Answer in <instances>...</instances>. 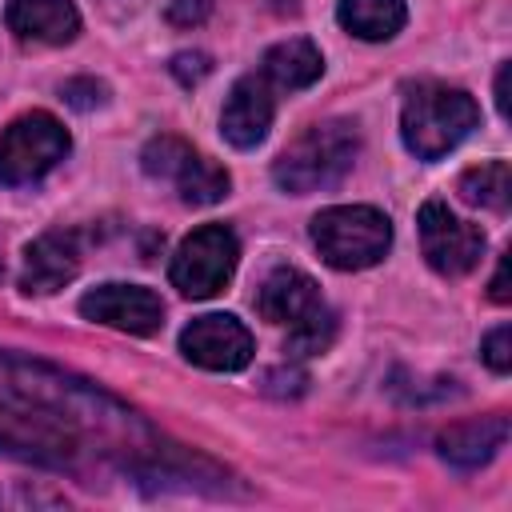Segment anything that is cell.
I'll return each mask as SVG.
<instances>
[{
  "label": "cell",
  "mask_w": 512,
  "mask_h": 512,
  "mask_svg": "<svg viewBox=\"0 0 512 512\" xmlns=\"http://www.w3.org/2000/svg\"><path fill=\"white\" fill-rule=\"evenodd\" d=\"M144 424L100 388L48 364L0 356V452L56 472H84L96 456L136 452Z\"/></svg>",
  "instance_id": "1"
},
{
  "label": "cell",
  "mask_w": 512,
  "mask_h": 512,
  "mask_svg": "<svg viewBox=\"0 0 512 512\" xmlns=\"http://www.w3.org/2000/svg\"><path fill=\"white\" fill-rule=\"evenodd\" d=\"M356 152H360L356 120H320V124H308L276 156L272 180L292 196L324 192L348 176V168L356 164Z\"/></svg>",
  "instance_id": "2"
},
{
  "label": "cell",
  "mask_w": 512,
  "mask_h": 512,
  "mask_svg": "<svg viewBox=\"0 0 512 512\" xmlns=\"http://www.w3.org/2000/svg\"><path fill=\"white\" fill-rule=\"evenodd\" d=\"M476 124H480V108L464 88L424 80V84L408 88V96H404L400 136H404V148L416 160L448 156Z\"/></svg>",
  "instance_id": "3"
},
{
  "label": "cell",
  "mask_w": 512,
  "mask_h": 512,
  "mask_svg": "<svg viewBox=\"0 0 512 512\" xmlns=\"http://www.w3.org/2000/svg\"><path fill=\"white\" fill-rule=\"evenodd\" d=\"M312 244L324 264L340 272H360L384 260L392 244V224L380 208L368 204H336L312 216Z\"/></svg>",
  "instance_id": "4"
},
{
  "label": "cell",
  "mask_w": 512,
  "mask_h": 512,
  "mask_svg": "<svg viewBox=\"0 0 512 512\" xmlns=\"http://www.w3.org/2000/svg\"><path fill=\"white\" fill-rule=\"evenodd\" d=\"M68 156V132L52 112H28L0 136V184L20 188L48 176Z\"/></svg>",
  "instance_id": "5"
},
{
  "label": "cell",
  "mask_w": 512,
  "mask_h": 512,
  "mask_svg": "<svg viewBox=\"0 0 512 512\" xmlns=\"http://www.w3.org/2000/svg\"><path fill=\"white\" fill-rule=\"evenodd\" d=\"M236 260H240L236 232L228 224H204L192 236H184V244L172 256L168 276H172V288H180V296L208 300L232 280Z\"/></svg>",
  "instance_id": "6"
},
{
  "label": "cell",
  "mask_w": 512,
  "mask_h": 512,
  "mask_svg": "<svg viewBox=\"0 0 512 512\" xmlns=\"http://www.w3.org/2000/svg\"><path fill=\"white\" fill-rule=\"evenodd\" d=\"M140 164L152 180H164L176 188V196L192 208L216 204L228 196V172L212 160H204L200 152H192V144H184L180 136H156L148 140V148L140 152Z\"/></svg>",
  "instance_id": "7"
},
{
  "label": "cell",
  "mask_w": 512,
  "mask_h": 512,
  "mask_svg": "<svg viewBox=\"0 0 512 512\" xmlns=\"http://www.w3.org/2000/svg\"><path fill=\"white\" fill-rule=\"evenodd\" d=\"M416 224H420V248H424V260L432 264V272L456 280L480 264L484 232L476 224L452 216V208L444 200H424Z\"/></svg>",
  "instance_id": "8"
},
{
  "label": "cell",
  "mask_w": 512,
  "mask_h": 512,
  "mask_svg": "<svg viewBox=\"0 0 512 512\" xmlns=\"http://www.w3.org/2000/svg\"><path fill=\"white\" fill-rule=\"evenodd\" d=\"M180 352L208 372H240L252 360V332L228 312H208L180 332Z\"/></svg>",
  "instance_id": "9"
},
{
  "label": "cell",
  "mask_w": 512,
  "mask_h": 512,
  "mask_svg": "<svg viewBox=\"0 0 512 512\" xmlns=\"http://www.w3.org/2000/svg\"><path fill=\"white\" fill-rule=\"evenodd\" d=\"M80 312L96 324L132 332V336H152L164 324V304L152 288L140 284H100L80 296Z\"/></svg>",
  "instance_id": "10"
},
{
  "label": "cell",
  "mask_w": 512,
  "mask_h": 512,
  "mask_svg": "<svg viewBox=\"0 0 512 512\" xmlns=\"http://www.w3.org/2000/svg\"><path fill=\"white\" fill-rule=\"evenodd\" d=\"M272 116H276V96H272L268 80L260 72H252L232 84L224 112H220V132L232 148H256L268 136Z\"/></svg>",
  "instance_id": "11"
},
{
  "label": "cell",
  "mask_w": 512,
  "mask_h": 512,
  "mask_svg": "<svg viewBox=\"0 0 512 512\" xmlns=\"http://www.w3.org/2000/svg\"><path fill=\"white\" fill-rule=\"evenodd\" d=\"M76 272H80V240H76V232L52 228V232L36 236V240L24 248L20 288H24L28 296H48V292L64 288Z\"/></svg>",
  "instance_id": "12"
},
{
  "label": "cell",
  "mask_w": 512,
  "mask_h": 512,
  "mask_svg": "<svg viewBox=\"0 0 512 512\" xmlns=\"http://www.w3.org/2000/svg\"><path fill=\"white\" fill-rule=\"evenodd\" d=\"M504 440H508V416L492 412V416H472V420L448 424L436 436V448L452 468L472 472V468H484L504 448Z\"/></svg>",
  "instance_id": "13"
},
{
  "label": "cell",
  "mask_w": 512,
  "mask_h": 512,
  "mask_svg": "<svg viewBox=\"0 0 512 512\" xmlns=\"http://www.w3.org/2000/svg\"><path fill=\"white\" fill-rule=\"evenodd\" d=\"M324 300H320V288L308 272L300 268H276L264 276L260 292H256V312L268 320V324H284L292 328L296 320H304L308 312H316Z\"/></svg>",
  "instance_id": "14"
},
{
  "label": "cell",
  "mask_w": 512,
  "mask_h": 512,
  "mask_svg": "<svg viewBox=\"0 0 512 512\" xmlns=\"http://www.w3.org/2000/svg\"><path fill=\"white\" fill-rule=\"evenodd\" d=\"M4 20L24 44H68L80 32V12L72 0H12Z\"/></svg>",
  "instance_id": "15"
},
{
  "label": "cell",
  "mask_w": 512,
  "mask_h": 512,
  "mask_svg": "<svg viewBox=\"0 0 512 512\" xmlns=\"http://www.w3.org/2000/svg\"><path fill=\"white\" fill-rule=\"evenodd\" d=\"M320 72H324V56L304 36L272 44L264 52V64H260V76L268 84H280V88H308V84L320 80Z\"/></svg>",
  "instance_id": "16"
},
{
  "label": "cell",
  "mask_w": 512,
  "mask_h": 512,
  "mask_svg": "<svg viewBox=\"0 0 512 512\" xmlns=\"http://www.w3.org/2000/svg\"><path fill=\"white\" fill-rule=\"evenodd\" d=\"M336 20L344 32L360 40H392L404 28L408 8L404 0H340Z\"/></svg>",
  "instance_id": "17"
},
{
  "label": "cell",
  "mask_w": 512,
  "mask_h": 512,
  "mask_svg": "<svg viewBox=\"0 0 512 512\" xmlns=\"http://www.w3.org/2000/svg\"><path fill=\"white\" fill-rule=\"evenodd\" d=\"M460 196L488 212H508L512 204V168L508 160H484L460 176Z\"/></svg>",
  "instance_id": "18"
},
{
  "label": "cell",
  "mask_w": 512,
  "mask_h": 512,
  "mask_svg": "<svg viewBox=\"0 0 512 512\" xmlns=\"http://www.w3.org/2000/svg\"><path fill=\"white\" fill-rule=\"evenodd\" d=\"M336 340V312L328 304H320L316 312H308L304 320H296L288 328V356L300 360V356H316V352H328V344Z\"/></svg>",
  "instance_id": "19"
},
{
  "label": "cell",
  "mask_w": 512,
  "mask_h": 512,
  "mask_svg": "<svg viewBox=\"0 0 512 512\" xmlns=\"http://www.w3.org/2000/svg\"><path fill=\"white\" fill-rule=\"evenodd\" d=\"M60 96H64V104L88 112V108H100V104L108 100V88H104L100 80H92V76H76V80H64Z\"/></svg>",
  "instance_id": "20"
},
{
  "label": "cell",
  "mask_w": 512,
  "mask_h": 512,
  "mask_svg": "<svg viewBox=\"0 0 512 512\" xmlns=\"http://www.w3.org/2000/svg\"><path fill=\"white\" fill-rule=\"evenodd\" d=\"M480 356H484V364H488L492 372H508V368H512V328H508V324L492 328V332L484 336V344H480Z\"/></svg>",
  "instance_id": "21"
},
{
  "label": "cell",
  "mask_w": 512,
  "mask_h": 512,
  "mask_svg": "<svg viewBox=\"0 0 512 512\" xmlns=\"http://www.w3.org/2000/svg\"><path fill=\"white\" fill-rule=\"evenodd\" d=\"M168 72H172L184 88H192V84H200V80L212 72V60H208L204 52H176L172 64H168Z\"/></svg>",
  "instance_id": "22"
},
{
  "label": "cell",
  "mask_w": 512,
  "mask_h": 512,
  "mask_svg": "<svg viewBox=\"0 0 512 512\" xmlns=\"http://www.w3.org/2000/svg\"><path fill=\"white\" fill-rule=\"evenodd\" d=\"M208 12H212V4H208V0H172V4H168V20H172L176 28L204 24V20H208Z\"/></svg>",
  "instance_id": "23"
},
{
  "label": "cell",
  "mask_w": 512,
  "mask_h": 512,
  "mask_svg": "<svg viewBox=\"0 0 512 512\" xmlns=\"http://www.w3.org/2000/svg\"><path fill=\"white\" fill-rule=\"evenodd\" d=\"M304 384H308V376L300 368H276V372H268V392H276V396H300Z\"/></svg>",
  "instance_id": "24"
},
{
  "label": "cell",
  "mask_w": 512,
  "mask_h": 512,
  "mask_svg": "<svg viewBox=\"0 0 512 512\" xmlns=\"http://www.w3.org/2000/svg\"><path fill=\"white\" fill-rule=\"evenodd\" d=\"M492 300H496V304H508V300H512V292H508V256H500V264H496V276H492Z\"/></svg>",
  "instance_id": "25"
},
{
  "label": "cell",
  "mask_w": 512,
  "mask_h": 512,
  "mask_svg": "<svg viewBox=\"0 0 512 512\" xmlns=\"http://www.w3.org/2000/svg\"><path fill=\"white\" fill-rule=\"evenodd\" d=\"M496 108H500V116H508V64L496 76Z\"/></svg>",
  "instance_id": "26"
},
{
  "label": "cell",
  "mask_w": 512,
  "mask_h": 512,
  "mask_svg": "<svg viewBox=\"0 0 512 512\" xmlns=\"http://www.w3.org/2000/svg\"><path fill=\"white\" fill-rule=\"evenodd\" d=\"M0 276H4V260H0Z\"/></svg>",
  "instance_id": "27"
}]
</instances>
